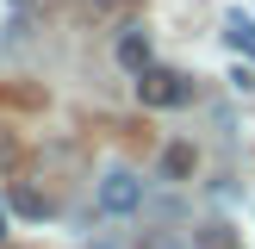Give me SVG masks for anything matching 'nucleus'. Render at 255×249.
Returning a JSON list of instances; mask_svg holds the SVG:
<instances>
[{"label": "nucleus", "instance_id": "20e7f679", "mask_svg": "<svg viewBox=\"0 0 255 249\" xmlns=\"http://www.w3.org/2000/svg\"><path fill=\"white\" fill-rule=\"evenodd\" d=\"M162 174H168V181L193 174V149H187V143H168V149H162Z\"/></svg>", "mask_w": 255, "mask_h": 249}, {"label": "nucleus", "instance_id": "7ed1b4c3", "mask_svg": "<svg viewBox=\"0 0 255 249\" xmlns=\"http://www.w3.org/2000/svg\"><path fill=\"white\" fill-rule=\"evenodd\" d=\"M119 62H125L131 75L156 69V62H149V37H143V31H125V37H119Z\"/></svg>", "mask_w": 255, "mask_h": 249}, {"label": "nucleus", "instance_id": "39448f33", "mask_svg": "<svg viewBox=\"0 0 255 249\" xmlns=\"http://www.w3.org/2000/svg\"><path fill=\"white\" fill-rule=\"evenodd\" d=\"M224 37H231L237 50H255V19L249 12H231V19H224Z\"/></svg>", "mask_w": 255, "mask_h": 249}, {"label": "nucleus", "instance_id": "f257e3e1", "mask_svg": "<svg viewBox=\"0 0 255 249\" xmlns=\"http://www.w3.org/2000/svg\"><path fill=\"white\" fill-rule=\"evenodd\" d=\"M137 100H143V106H156V112H174V106H187V100H193V81H187V75H174V69H143V75H137Z\"/></svg>", "mask_w": 255, "mask_h": 249}, {"label": "nucleus", "instance_id": "423d86ee", "mask_svg": "<svg viewBox=\"0 0 255 249\" xmlns=\"http://www.w3.org/2000/svg\"><path fill=\"white\" fill-rule=\"evenodd\" d=\"M12 206H19V212H25V218H44V212H50V206H44V199H37V193H31V187H12Z\"/></svg>", "mask_w": 255, "mask_h": 249}, {"label": "nucleus", "instance_id": "0eeeda50", "mask_svg": "<svg viewBox=\"0 0 255 249\" xmlns=\"http://www.w3.org/2000/svg\"><path fill=\"white\" fill-rule=\"evenodd\" d=\"M0 237H6V206H0Z\"/></svg>", "mask_w": 255, "mask_h": 249}, {"label": "nucleus", "instance_id": "6e6552de", "mask_svg": "<svg viewBox=\"0 0 255 249\" xmlns=\"http://www.w3.org/2000/svg\"><path fill=\"white\" fill-rule=\"evenodd\" d=\"M94 249H106V243H94Z\"/></svg>", "mask_w": 255, "mask_h": 249}, {"label": "nucleus", "instance_id": "f03ea898", "mask_svg": "<svg viewBox=\"0 0 255 249\" xmlns=\"http://www.w3.org/2000/svg\"><path fill=\"white\" fill-rule=\"evenodd\" d=\"M100 206H106L112 218L137 212V206H143V181H137V174H125V168H112V174H106V187H100Z\"/></svg>", "mask_w": 255, "mask_h": 249}, {"label": "nucleus", "instance_id": "1a4fd4ad", "mask_svg": "<svg viewBox=\"0 0 255 249\" xmlns=\"http://www.w3.org/2000/svg\"><path fill=\"white\" fill-rule=\"evenodd\" d=\"M168 249H174V243H168Z\"/></svg>", "mask_w": 255, "mask_h": 249}]
</instances>
